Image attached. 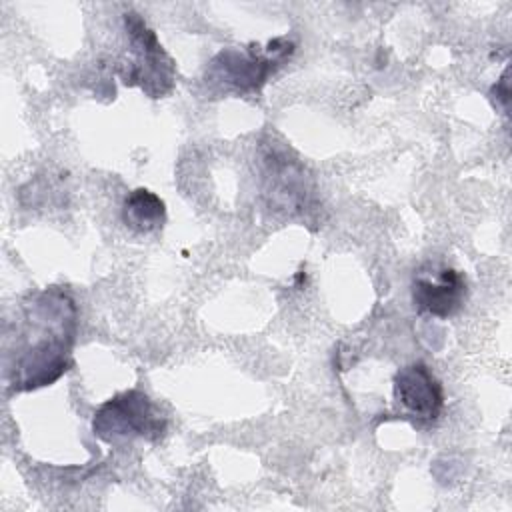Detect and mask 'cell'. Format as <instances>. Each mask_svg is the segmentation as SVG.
<instances>
[{
  "instance_id": "7a4b0ae2",
  "label": "cell",
  "mask_w": 512,
  "mask_h": 512,
  "mask_svg": "<svg viewBox=\"0 0 512 512\" xmlns=\"http://www.w3.org/2000/svg\"><path fill=\"white\" fill-rule=\"evenodd\" d=\"M296 42L288 36L270 40L264 48L230 46L212 56L204 70V82L214 94H254L294 54Z\"/></svg>"
},
{
  "instance_id": "3957f363",
  "label": "cell",
  "mask_w": 512,
  "mask_h": 512,
  "mask_svg": "<svg viewBox=\"0 0 512 512\" xmlns=\"http://www.w3.org/2000/svg\"><path fill=\"white\" fill-rule=\"evenodd\" d=\"M124 28L130 56L120 64L122 82L138 86L150 98L170 94L176 82V64L158 42L156 32L134 10L124 14Z\"/></svg>"
},
{
  "instance_id": "8992f818",
  "label": "cell",
  "mask_w": 512,
  "mask_h": 512,
  "mask_svg": "<svg viewBox=\"0 0 512 512\" xmlns=\"http://www.w3.org/2000/svg\"><path fill=\"white\" fill-rule=\"evenodd\" d=\"M394 400L404 414L418 422H432L444 408V390L440 380L424 362H412L400 368L392 380Z\"/></svg>"
},
{
  "instance_id": "6da1fadb",
  "label": "cell",
  "mask_w": 512,
  "mask_h": 512,
  "mask_svg": "<svg viewBox=\"0 0 512 512\" xmlns=\"http://www.w3.org/2000/svg\"><path fill=\"white\" fill-rule=\"evenodd\" d=\"M78 308L62 286L28 294L4 324V382L8 392L54 384L72 366Z\"/></svg>"
},
{
  "instance_id": "277c9868",
  "label": "cell",
  "mask_w": 512,
  "mask_h": 512,
  "mask_svg": "<svg viewBox=\"0 0 512 512\" xmlns=\"http://www.w3.org/2000/svg\"><path fill=\"white\" fill-rule=\"evenodd\" d=\"M92 432L106 444H122L134 438L156 442L166 432V420L144 392L126 390L100 404L92 418Z\"/></svg>"
},
{
  "instance_id": "5b68a950",
  "label": "cell",
  "mask_w": 512,
  "mask_h": 512,
  "mask_svg": "<svg viewBox=\"0 0 512 512\" xmlns=\"http://www.w3.org/2000/svg\"><path fill=\"white\" fill-rule=\"evenodd\" d=\"M468 298V282L462 272L442 262H426L412 276V304L418 314L432 318L456 316Z\"/></svg>"
},
{
  "instance_id": "52a82bcc",
  "label": "cell",
  "mask_w": 512,
  "mask_h": 512,
  "mask_svg": "<svg viewBox=\"0 0 512 512\" xmlns=\"http://www.w3.org/2000/svg\"><path fill=\"white\" fill-rule=\"evenodd\" d=\"M122 222L138 234L156 232L166 222V204L152 190L136 188L122 202Z\"/></svg>"
},
{
  "instance_id": "ba28073f",
  "label": "cell",
  "mask_w": 512,
  "mask_h": 512,
  "mask_svg": "<svg viewBox=\"0 0 512 512\" xmlns=\"http://www.w3.org/2000/svg\"><path fill=\"white\" fill-rule=\"evenodd\" d=\"M508 94H510V92H508V70H504L500 82L494 84L492 90H490V98L496 100V104H498V100L502 102V104H500L502 112H506V108H508Z\"/></svg>"
}]
</instances>
